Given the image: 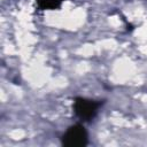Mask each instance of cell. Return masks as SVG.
I'll list each match as a JSON object with an SVG mask.
<instances>
[{
  "label": "cell",
  "mask_w": 147,
  "mask_h": 147,
  "mask_svg": "<svg viewBox=\"0 0 147 147\" xmlns=\"http://www.w3.org/2000/svg\"><path fill=\"white\" fill-rule=\"evenodd\" d=\"M102 106L101 101H96V100H92V99H86V98H82V96H77L74 100L72 103V109L75 115L83 122H90L91 119H93L98 111L99 108Z\"/></svg>",
  "instance_id": "obj_1"
},
{
  "label": "cell",
  "mask_w": 147,
  "mask_h": 147,
  "mask_svg": "<svg viewBox=\"0 0 147 147\" xmlns=\"http://www.w3.org/2000/svg\"><path fill=\"white\" fill-rule=\"evenodd\" d=\"M88 142V134L82 124H74L61 137V144L65 147H84Z\"/></svg>",
  "instance_id": "obj_2"
},
{
  "label": "cell",
  "mask_w": 147,
  "mask_h": 147,
  "mask_svg": "<svg viewBox=\"0 0 147 147\" xmlns=\"http://www.w3.org/2000/svg\"><path fill=\"white\" fill-rule=\"evenodd\" d=\"M64 0H36L37 7L41 10H54L59 9Z\"/></svg>",
  "instance_id": "obj_3"
}]
</instances>
